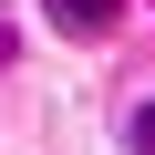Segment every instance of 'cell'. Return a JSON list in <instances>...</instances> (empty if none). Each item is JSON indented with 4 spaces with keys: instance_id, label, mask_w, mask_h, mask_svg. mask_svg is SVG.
Returning a JSON list of instances; mask_svg holds the SVG:
<instances>
[{
    "instance_id": "cell-1",
    "label": "cell",
    "mask_w": 155,
    "mask_h": 155,
    "mask_svg": "<svg viewBox=\"0 0 155 155\" xmlns=\"http://www.w3.org/2000/svg\"><path fill=\"white\" fill-rule=\"evenodd\" d=\"M52 11V31H72V41H104L114 21H124V0H41Z\"/></svg>"
},
{
    "instance_id": "cell-2",
    "label": "cell",
    "mask_w": 155,
    "mask_h": 155,
    "mask_svg": "<svg viewBox=\"0 0 155 155\" xmlns=\"http://www.w3.org/2000/svg\"><path fill=\"white\" fill-rule=\"evenodd\" d=\"M124 145H134V155H155V104H134V124H124Z\"/></svg>"
},
{
    "instance_id": "cell-3",
    "label": "cell",
    "mask_w": 155,
    "mask_h": 155,
    "mask_svg": "<svg viewBox=\"0 0 155 155\" xmlns=\"http://www.w3.org/2000/svg\"><path fill=\"white\" fill-rule=\"evenodd\" d=\"M11 52H21V41H11V21H0V72H11Z\"/></svg>"
}]
</instances>
